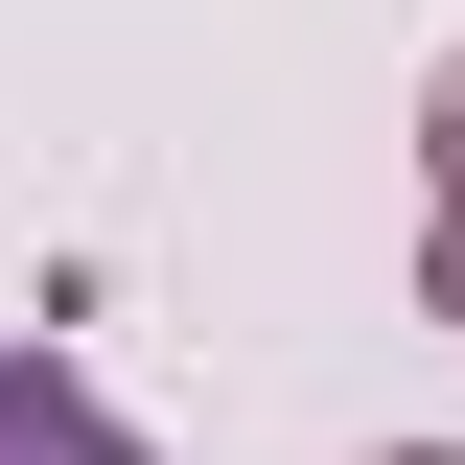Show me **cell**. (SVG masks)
<instances>
[{
  "instance_id": "cell-1",
  "label": "cell",
  "mask_w": 465,
  "mask_h": 465,
  "mask_svg": "<svg viewBox=\"0 0 465 465\" xmlns=\"http://www.w3.org/2000/svg\"><path fill=\"white\" fill-rule=\"evenodd\" d=\"M0 465H140V442H116L70 372H0Z\"/></svg>"
}]
</instances>
